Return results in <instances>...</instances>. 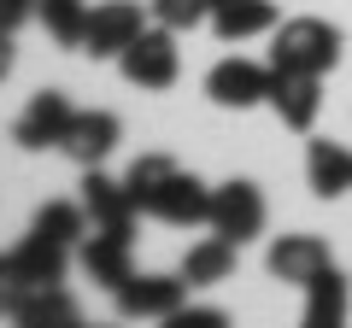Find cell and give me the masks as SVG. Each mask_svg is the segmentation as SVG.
Returning a JSON list of instances; mask_svg holds the SVG:
<instances>
[{"instance_id": "1", "label": "cell", "mask_w": 352, "mask_h": 328, "mask_svg": "<svg viewBox=\"0 0 352 328\" xmlns=\"http://www.w3.org/2000/svg\"><path fill=\"white\" fill-rule=\"evenodd\" d=\"M124 182H129V200L141 205V217H159L170 229H194L212 217V188L200 176H188L176 159H164V152L135 159L124 170Z\"/></svg>"}, {"instance_id": "2", "label": "cell", "mask_w": 352, "mask_h": 328, "mask_svg": "<svg viewBox=\"0 0 352 328\" xmlns=\"http://www.w3.org/2000/svg\"><path fill=\"white\" fill-rule=\"evenodd\" d=\"M270 65L276 71H305V76L335 71L340 65V30L329 18H288L270 36Z\"/></svg>"}, {"instance_id": "3", "label": "cell", "mask_w": 352, "mask_h": 328, "mask_svg": "<svg viewBox=\"0 0 352 328\" xmlns=\"http://www.w3.org/2000/svg\"><path fill=\"white\" fill-rule=\"evenodd\" d=\"M118 71H124V82H135V89H147V94L170 89L176 71H182V53H176V30H164V24L141 30V36L129 41L124 53H118Z\"/></svg>"}, {"instance_id": "4", "label": "cell", "mask_w": 352, "mask_h": 328, "mask_svg": "<svg viewBox=\"0 0 352 328\" xmlns=\"http://www.w3.org/2000/svg\"><path fill=\"white\" fill-rule=\"evenodd\" d=\"M118 299V316L129 323H170L182 305H188V276L176 270V276H129L124 288H112Z\"/></svg>"}, {"instance_id": "5", "label": "cell", "mask_w": 352, "mask_h": 328, "mask_svg": "<svg viewBox=\"0 0 352 328\" xmlns=\"http://www.w3.org/2000/svg\"><path fill=\"white\" fill-rule=\"evenodd\" d=\"M264 217H270V211H264L258 182L235 176V182H223V188H212V217H206V223H212L223 240H235V246L258 240L264 235Z\"/></svg>"}, {"instance_id": "6", "label": "cell", "mask_w": 352, "mask_h": 328, "mask_svg": "<svg viewBox=\"0 0 352 328\" xmlns=\"http://www.w3.org/2000/svg\"><path fill=\"white\" fill-rule=\"evenodd\" d=\"M270 82H276V71H270V65H252V59H217L212 71H206V94H212V106H223V112L270 106Z\"/></svg>"}, {"instance_id": "7", "label": "cell", "mask_w": 352, "mask_h": 328, "mask_svg": "<svg viewBox=\"0 0 352 328\" xmlns=\"http://www.w3.org/2000/svg\"><path fill=\"white\" fill-rule=\"evenodd\" d=\"M82 211H88V223L94 229H112V235H135V217H141V205L129 200V182L124 176H106L100 164L82 176Z\"/></svg>"}, {"instance_id": "8", "label": "cell", "mask_w": 352, "mask_h": 328, "mask_svg": "<svg viewBox=\"0 0 352 328\" xmlns=\"http://www.w3.org/2000/svg\"><path fill=\"white\" fill-rule=\"evenodd\" d=\"M141 30H147V18H141L135 0H100V6L88 12L82 53H88V59H118V53H124Z\"/></svg>"}, {"instance_id": "9", "label": "cell", "mask_w": 352, "mask_h": 328, "mask_svg": "<svg viewBox=\"0 0 352 328\" xmlns=\"http://www.w3.org/2000/svg\"><path fill=\"white\" fill-rule=\"evenodd\" d=\"M71 117H76V106L65 100L59 89H41L36 100L24 106V117L12 124V141H18L24 152H47V147H59V141H65Z\"/></svg>"}, {"instance_id": "10", "label": "cell", "mask_w": 352, "mask_h": 328, "mask_svg": "<svg viewBox=\"0 0 352 328\" xmlns=\"http://www.w3.org/2000/svg\"><path fill=\"white\" fill-rule=\"evenodd\" d=\"M118 141H124V124H118L112 112H76L71 129H65V141H59V152L71 164H82V170H94V164L112 159Z\"/></svg>"}, {"instance_id": "11", "label": "cell", "mask_w": 352, "mask_h": 328, "mask_svg": "<svg viewBox=\"0 0 352 328\" xmlns=\"http://www.w3.org/2000/svg\"><path fill=\"white\" fill-rule=\"evenodd\" d=\"M264 264H270V276H276V281H294V288H305V281H311L317 270H329L335 258H329V246H323L317 235H282V240H270Z\"/></svg>"}, {"instance_id": "12", "label": "cell", "mask_w": 352, "mask_h": 328, "mask_svg": "<svg viewBox=\"0 0 352 328\" xmlns=\"http://www.w3.org/2000/svg\"><path fill=\"white\" fill-rule=\"evenodd\" d=\"M276 71V65H270ZM270 106L288 129H311L317 124V106H323V76H305V71H276L270 82Z\"/></svg>"}, {"instance_id": "13", "label": "cell", "mask_w": 352, "mask_h": 328, "mask_svg": "<svg viewBox=\"0 0 352 328\" xmlns=\"http://www.w3.org/2000/svg\"><path fill=\"white\" fill-rule=\"evenodd\" d=\"M76 258H82L88 281H100V288H124V281L135 276V264H129V235H112V229H94V235H82Z\"/></svg>"}, {"instance_id": "14", "label": "cell", "mask_w": 352, "mask_h": 328, "mask_svg": "<svg viewBox=\"0 0 352 328\" xmlns=\"http://www.w3.org/2000/svg\"><path fill=\"white\" fill-rule=\"evenodd\" d=\"M206 24L217 30V41H252L276 30V0H212V18Z\"/></svg>"}, {"instance_id": "15", "label": "cell", "mask_w": 352, "mask_h": 328, "mask_svg": "<svg viewBox=\"0 0 352 328\" xmlns=\"http://www.w3.org/2000/svg\"><path fill=\"white\" fill-rule=\"evenodd\" d=\"M346 305H352V281L335 264L305 281V328H340L346 323Z\"/></svg>"}, {"instance_id": "16", "label": "cell", "mask_w": 352, "mask_h": 328, "mask_svg": "<svg viewBox=\"0 0 352 328\" xmlns=\"http://www.w3.org/2000/svg\"><path fill=\"white\" fill-rule=\"evenodd\" d=\"M305 182L317 200H340L352 188V152L340 141H311L305 147Z\"/></svg>"}, {"instance_id": "17", "label": "cell", "mask_w": 352, "mask_h": 328, "mask_svg": "<svg viewBox=\"0 0 352 328\" xmlns=\"http://www.w3.org/2000/svg\"><path fill=\"white\" fill-rule=\"evenodd\" d=\"M235 253H241V246H235V240H223L217 229H212L206 240H194L188 258H182V276H188V288H212V281H229V276H235Z\"/></svg>"}, {"instance_id": "18", "label": "cell", "mask_w": 352, "mask_h": 328, "mask_svg": "<svg viewBox=\"0 0 352 328\" xmlns=\"http://www.w3.org/2000/svg\"><path fill=\"white\" fill-rule=\"evenodd\" d=\"M30 235L59 240V246H82V235H88V211H82V200H47L36 217H30Z\"/></svg>"}, {"instance_id": "19", "label": "cell", "mask_w": 352, "mask_h": 328, "mask_svg": "<svg viewBox=\"0 0 352 328\" xmlns=\"http://www.w3.org/2000/svg\"><path fill=\"white\" fill-rule=\"evenodd\" d=\"M88 0H36V18H41V30H47L59 47H76L82 53V36H88Z\"/></svg>"}, {"instance_id": "20", "label": "cell", "mask_w": 352, "mask_h": 328, "mask_svg": "<svg viewBox=\"0 0 352 328\" xmlns=\"http://www.w3.org/2000/svg\"><path fill=\"white\" fill-rule=\"evenodd\" d=\"M18 323H36V328L41 323H76V299L65 293V281L59 288H36L24 305H18Z\"/></svg>"}, {"instance_id": "21", "label": "cell", "mask_w": 352, "mask_h": 328, "mask_svg": "<svg viewBox=\"0 0 352 328\" xmlns=\"http://www.w3.org/2000/svg\"><path fill=\"white\" fill-rule=\"evenodd\" d=\"M59 288V281H53ZM36 293V281H30V270L18 264V253H0V316H18V305Z\"/></svg>"}, {"instance_id": "22", "label": "cell", "mask_w": 352, "mask_h": 328, "mask_svg": "<svg viewBox=\"0 0 352 328\" xmlns=\"http://www.w3.org/2000/svg\"><path fill=\"white\" fill-rule=\"evenodd\" d=\"M153 18H159L164 30H194V24H206L212 18V0H153Z\"/></svg>"}, {"instance_id": "23", "label": "cell", "mask_w": 352, "mask_h": 328, "mask_svg": "<svg viewBox=\"0 0 352 328\" xmlns=\"http://www.w3.org/2000/svg\"><path fill=\"white\" fill-rule=\"evenodd\" d=\"M30 18H36V0H0V30H12V36H18Z\"/></svg>"}, {"instance_id": "24", "label": "cell", "mask_w": 352, "mask_h": 328, "mask_svg": "<svg viewBox=\"0 0 352 328\" xmlns=\"http://www.w3.org/2000/svg\"><path fill=\"white\" fill-rule=\"evenodd\" d=\"M170 323H176V328H217V323H223V311H188V305H182Z\"/></svg>"}, {"instance_id": "25", "label": "cell", "mask_w": 352, "mask_h": 328, "mask_svg": "<svg viewBox=\"0 0 352 328\" xmlns=\"http://www.w3.org/2000/svg\"><path fill=\"white\" fill-rule=\"evenodd\" d=\"M12 59H18V47H12V30H0V82L12 76Z\"/></svg>"}]
</instances>
